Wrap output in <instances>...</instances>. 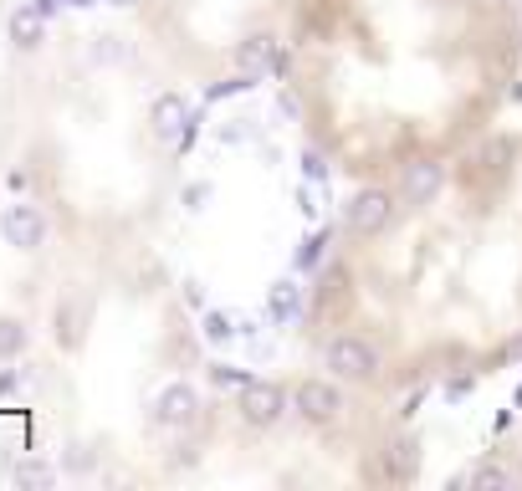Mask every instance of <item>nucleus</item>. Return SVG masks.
<instances>
[{
    "mask_svg": "<svg viewBox=\"0 0 522 491\" xmlns=\"http://www.w3.org/2000/svg\"><path fill=\"white\" fill-rule=\"evenodd\" d=\"M87 323H93V307H87L82 297H62L52 307V338L62 353H77L87 343Z\"/></svg>",
    "mask_w": 522,
    "mask_h": 491,
    "instance_id": "nucleus-10",
    "label": "nucleus"
},
{
    "mask_svg": "<svg viewBox=\"0 0 522 491\" xmlns=\"http://www.w3.org/2000/svg\"><path fill=\"white\" fill-rule=\"evenodd\" d=\"M200 338L210 348H231L241 338V318H236V312H226V307H205L200 312Z\"/></svg>",
    "mask_w": 522,
    "mask_h": 491,
    "instance_id": "nucleus-14",
    "label": "nucleus"
},
{
    "mask_svg": "<svg viewBox=\"0 0 522 491\" xmlns=\"http://www.w3.org/2000/svg\"><path fill=\"white\" fill-rule=\"evenodd\" d=\"M323 256H328V236L323 231L302 236L297 251H292V272H323Z\"/></svg>",
    "mask_w": 522,
    "mask_h": 491,
    "instance_id": "nucleus-16",
    "label": "nucleus"
},
{
    "mask_svg": "<svg viewBox=\"0 0 522 491\" xmlns=\"http://www.w3.org/2000/svg\"><path fill=\"white\" fill-rule=\"evenodd\" d=\"M415 476H420V440L410 430L384 435L374 451H369L364 481H374V486H410Z\"/></svg>",
    "mask_w": 522,
    "mask_h": 491,
    "instance_id": "nucleus-4",
    "label": "nucleus"
},
{
    "mask_svg": "<svg viewBox=\"0 0 522 491\" xmlns=\"http://www.w3.org/2000/svg\"><path fill=\"white\" fill-rule=\"evenodd\" d=\"M277 108H282L287 118H297V98H292V93H282V98H277Z\"/></svg>",
    "mask_w": 522,
    "mask_h": 491,
    "instance_id": "nucleus-25",
    "label": "nucleus"
},
{
    "mask_svg": "<svg viewBox=\"0 0 522 491\" xmlns=\"http://www.w3.org/2000/svg\"><path fill=\"white\" fill-rule=\"evenodd\" d=\"M302 318H308V297H302L297 277H277V282L267 287V323H272V328H292V323H302Z\"/></svg>",
    "mask_w": 522,
    "mask_h": 491,
    "instance_id": "nucleus-11",
    "label": "nucleus"
},
{
    "mask_svg": "<svg viewBox=\"0 0 522 491\" xmlns=\"http://www.w3.org/2000/svg\"><path fill=\"white\" fill-rule=\"evenodd\" d=\"M343 410H348L343 379H333V374H313V379H297V384H292V415L308 425V430H328V425H338Z\"/></svg>",
    "mask_w": 522,
    "mask_h": 491,
    "instance_id": "nucleus-3",
    "label": "nucleus"
},
{
    "mask_svg": "<svg viewBox=\"0 0 522 491\" xmlns=\"http://www.w3.org/2000/svg\"><path fill=\"white\" fill-rule=\"evenodd\" d=\"M57 481H62V466L41 461V456H21V461L11 466V486H16V491H52Z\"/></svg>",
    "mask_w": 522,
    "mask_h": 491,
    "instance_id": "nucleus-13",
    "label": "nucleus"
},
{
    "mask_svg": "<svg viewBox=\"0 0 522 491\" xmlns=\"http://www.w3.org/2000/svg\"><path fill=\"white\" fill-rule=\"evenodd\" d=\"M26 348H31L26 318H16V312H0V364H16Z\"/></svg>",
    "mask_w": 522,
    "mask_h": 491,
    "instance_id": "nucleus-15",
    "label": "nucleus"
},
{
    "mask_svg": "<svg viewBox=\"0 0 522 491\" xmlns=\"http://www.w3.org/2000/svg\"><path fill=\"white\" fill-rule=\"evenodd\" d=\"M297 169H302V180H313V185H323V180H328V154H323V149H302V159H297Z\"/></svg>",
    "mask_w": 522,
    "mask_h": 491,
    "instance_id": "nucleus-18",
    "label": "nucleus"
},
{
    "mask_svg": "<svg viewBox=\"0 0 522 491\" xmlns=\"http://www.w3.org/2000/svg\"><path fill=\"white\" fill-rule=\"evenodd\" d=\"M205 374H210V384H215V389H226V384H231V389H241V384L251 379V374H246V369H236V364H210Z\"/></svg>",
    "mask_w": 522,
    "mask_h": 491,
    "instance_id": "nucleus-19",
    "label": "nucleus"
},
{
    "mask_svg": "<svg viewBox=\"0 0 522 491\" xmlns=\"http://www.w3.org/2000/svg\"><path fill=\"white\" fill-rule=\"evenodd\" d=\"M180 297H185L190 307H200V312H205V287H200L195 277H190V282H180Z\"/></svg>",
    "mask_w": 522,
    "mask_h": 491,
    "instance_id": "nucleus-22",
    "label": "nucleus"
},
{
    "mask_svg": "<svg viewBox=\"0 0 522 491\" xmlns=\"http://www.w3.org/2000/svg\"><path fill=\"white\" fill-rule=\"evenodd\" d=\"M149 133H154L159 144H169V149H190V139H195V108H190V98L185 93H159L149 103Z\"/></svg>",
    "mask_w": 522,
    "mask_h": 491,
    "instance_id": "nucleus-6",
    "label": "nucleus"
},
{
    "mask_svg": "<svg viewBox=\"0 0 522 491\" xmlns=\"http://www.w3.org/2000/svg\"><path fill=\"white\" fill-rule=\"evenodd\" d=\"M113 6H134V0H113Z\"/></svg>",
    "mask_w": 522,
    "mask_h": 491,
    "instance_id": "nucleus-27",
    "label": "nucleus"
},
{
    "mask_svg": "<svg viewBox=\"0 0 522 491\" xmlns=\"http://www.w3.org/2000/svg\"><path fill=\"white\" fill-rule=\"evenodd\" d=\"M6 41L16 52H41V41H47V11L41 6H16L11 16H6Z\"/></svg>",
    "mask_w": 522,
    "mask_h": 491,
    "instance_id": "nucleus-12",
    "label": "nucleus"
},
{
    "mask_svg": "<svg viewBox=\"0 0 522 491\" xmlns=\"http://www.w3.org/2000/svg\"><path fill=\"white\" fill-rule=\"evenodd\" d=\"M47 236H52V226H47V215H41V205L16 200V205L0 210V241H6L11 251L36 256L41 246H47Z\"/></svg>",
    "mask_w": 522,
    "mask_h": 491,
    "instance_id": "nucleus-7",
    "label": "nucleus"
},
{
    "mask_svg": "<svg viewBox=\"0 0 522 491\" xmlns=\"http://www.w3.org/2000/svg\"><path fill=\"white\" fill-rule=\"evenodd\" d=\"M21 389V369H0V399H11Z\"/></svg>",
    "mask_w": 522,
    "mask_h": 491,
    "instance_id": "nucleus-23",
    "label": "nucleus"
},
{
    "mask_svg": "<svg viewBox=\"0 0 522 491\" xmlns=\"http://www.w3.org/2000/svg\"><path fill=\"white\" fill-rule=\"evenodd\" d=\"M236 415L251 430H277L292 415V389L277 384V379H246L236 389Z\"/></svg>",
    "mask_w": 522,
    "mask_h": 491,
    "instance_id": "nucleus-5",
    "label": "nucleus"
},
{
    "mask_svg": "<svg viewBox=\"0 0 522 491\" xmlns=\"http://www.w3.org/2000/svg\"><path fill=\"white\" fill-rule=\"evenodd\" d=\"M154 425L159 430H195L200 425V394L185 379H169L154 394Z\"/></svg>",
    "mask_w": 522,
    "mask_h": 491,
    "instance_id": "nucleus-9",
    "label": "nucleus"
},
{
    "mask_svg": "<svg viewBox=\"0 0 522 491\" xmlns=\"http://www.w3.org/2000/svg\"><path fill=\"white\" fill-rule=\"evenodd\" d=\"M6 185H11L16 195H26V190H31V174H26V169H11V180H6Z\"/></svg>",
    "mask_w": 522,
    "mask_h": 491,
    "instance_id": "nucleus-24",
    "label": "nucleus"
},
{
    "mask_svg": "<svg viewBox=\"0 0 522 491\" xmlns=\"http://www.w3.org/2000/svg\"><path fill=\"white\" fill-rule=\"evenodd\" d=\"M98 466V456H93V445H82V440H72L67 445V451H62V471L67 476H87V471H93Z\"/></svg>",
    "mask_w": 522,
    "mask_h": 491,
    "instance_id": "nucleus-17",
    "label": "nucleus"
},
{
    "mask_svg": "<svg viewBox=\"0 0 522 491\" xmlns=\"http://www.w3.org/2000/svg\"><path fill=\"white\" fill-rule=\"evenodd\" d=\"M236 72L251 77V82H267V77H282L287 72V57H282V41L272 31H251L236 41Z\"/></svg>",
    "mask_w": 522,
    "mask_h": 491,
    "instance_id": "nucleus-8",
    "label": "nucleus"
},
{
    "mask_svg": "<svg viewBox=\"0 0 522 491\" xmlns=\"http://www.w3.org/2000/svg\"><path fill=\"white\" fill-rule=\"evenodd\" d=\"M205 200H210V180H190V185L180 190V205H185V210H205Z\"/></svg>",
    "mask_w": 522,
    "mask_h": 491,
    "instance_id": "nucleus-20",
    "label": "nucleus"
},
{
    "mask_svg": "<svg viewBox=\"0 0 522 491\" xmlns=\"http://www.w3.org/2000/svg\"><path fill=\"white\" fill-rule=\"evenodd\" d=\"M297 210H302V220H318V210H323V205H318L313 180H302V185H297Z\"/></svg>",
    "mask_w": 522,
    "mask_h": 491,
    "instance_id": "nucleus-21",
    "label": "nucleus"
},
{
    "mask_svg": "<svg viewBox=\"0 0 522 491\" xmlns=\"http://www.w3.org/2000/svg\"><path fill=\"white\" fill-rule=\"evenodd\" d=\"M395 215H400V195H395V190H389V185H364V190H354V195L343 200L338 231H343L348 241L369 246V241H379L389 226H395Z\"/></svg>",
    "mask_w": 522,
    "mask_h": 491,
    "instance_id": "nucleus-2",
    "label": "nucleus"
},
{
    "mask_svg": "<svg viewBox=\"0 0 522 491\" xmlns=\"http://www.w3.org/2000/svg\"><path fill=\"white\" fill-rule=\"evenodd\" d=\"M323 369H328L333 379H343L348 389H374V384H384L389 359H384V348H379L369 333L338 328V333L323 338Z\"/></svg>",
    "mask_w": 522,
    "mask_h": 491,
    "instance_id": "nucleus-1",
    "label": "nucleus"
},
{
    "mask_svg": "<svg viewBox=\"0 0 522 491\" xmlns=\"http://www.w3.org/2000/svg\"><path fill=\"white\" fill-rule=\"evenodd\" d=\"M36 6L47 11V16H57V11H62V0H36Z\"/></svg>",
    "mask_w": 522,
    "mask_h": 491,
    "instance_id": "nucleus-26",
    "label": "nucleus"
}]
</instances>
